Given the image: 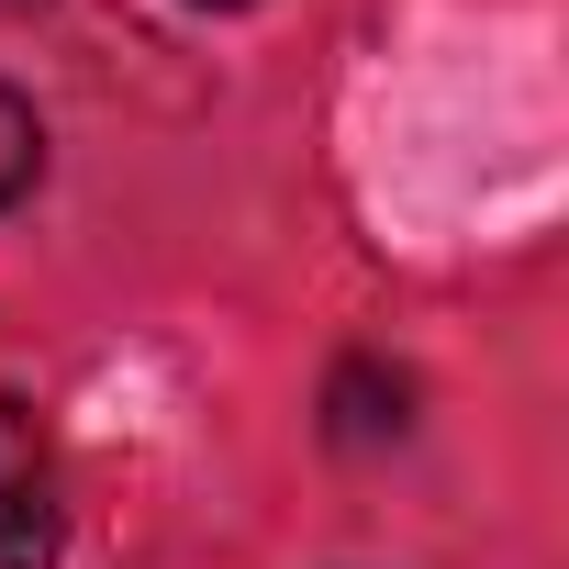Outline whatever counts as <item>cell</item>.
Returning <instances> with one entry per match:
<instances>
[{
	"label": "cell",
	"mask_w": 569,
	"mask_h": 569,
	"mask_svg": "<svg viewBox=\"0 0 569 569\" xmlns=\"http://www.w3.org/2000/svg\"><path fill=\"white\" fill-rule=\"evenodd\" d=\"M68 502H57V436L34 402L0 391V569H57Z\"/></svg>",
	"instance_id": "obj_1"
},
{
	"label": "cell",
	"mask_w": 569,
	"mask_h": 569,
	"mask_svg": "<svg viewBox=\"0 0 569 569\" xmlns=\"http://www.w3.org/2000/svg\"><path fill=\"white\" fill-rule=\"evenodd\" d=\"M325 402H336V447H380V436H402V425H413V413H402V402H413V380H402V369H380V358H347Z\"/></svg>",
	"instance_id": "obj_2"
},
{
	"label": "cell",
	"mask_w": 569,
	"mask_h": 569,
	"mask_svg": "<svg viewBox=\"0 0 569 569\" xmlns=\"http://www.w3.org/2000/svg\"><path fill=\"white\" fill-rule=\"evenodd\" d=\"M34 179H46V123H34V101L12 79H0V212L34 201Z\"/></svg>",
	"instance_id": "obj_3"
},
{
	"label": "cell",
	"mask_w": 569,
	"mask_h": 569,
	"mask_svg": "<svg viewBox=\"0 0 569 569\" xmlns=\"http://www.w3.org/2000/svg\"><path fill=\"white\" fill-rule=\"evenodd\" d=\"M201 12H246V0H201Z\"/></svg>",
	"instance_id": "obj_4"
}]
</instances>
